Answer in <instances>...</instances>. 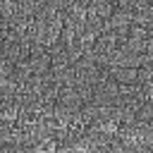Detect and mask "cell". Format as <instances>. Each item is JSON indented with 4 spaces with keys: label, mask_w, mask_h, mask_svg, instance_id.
Here are the masks:
<instances>
[{
    "label": "cell",
    "mask_w": 153,
    "mask_h": 153,
    "mask_svg": "<svg viewBox=\"0 0 153 153\" xmlns=\"http://www.w3.org/2000/svg\"><path fill=\"white\" fill-rule=\"evenodd\" d=\"M115 76L120 81H134L136 79V69H115Z\"/></svg>",
    "instance_id": "obj_1"
}]
</instances>
